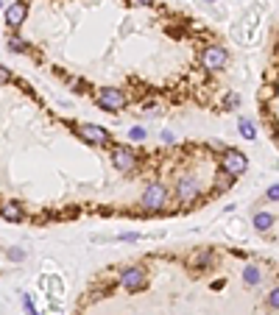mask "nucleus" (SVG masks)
Listing matches in <instances>:
<instances>
[{
    "label": "nucleus",
    "instance_id": "f257e3e1",
    "mask_svg": "<svg viewBox=\"0 0 279 315\" xmlns=\"http://www.w3.org/2000/svg\"><path fill=\"white\" fill-rule=\"evenodd\" d=\"M257 25H260V11L254 8V11H249V14L232 28V36H235L240 45H251L254 42V36H257Z\"/></svg>",
    "mask_w": 279,
    "mask_h": 315
},
{
    "label": "nucleus",
    "instance_id": "f03ea898",
    "mask_svg": "<svg viewBox=\"0 0 279 315\" xmlns=\"http://www.w3.org/2000/svg\"><path fill=\"white\" fill-rule=\"evenodd\" d=\"M167 204V190L162 184H148L145 193H142V210L145 212H159L162 207Z\"/></svg>",
    "mask_w": 279,
    "mask_h": 315
},
{
    "label": "nucleus",
    "instance_id": "7ed1b4c3",
    "mask_svg": "<svg viewBox=\"0 0 279 315\" xmlns=\"http://www.w3.org/2000/svg\"><path fill=\"white\" fill-rule=\"evenodd\" d=\"M98 106H101L104 112L118 114L120 109L126 106V95H123V90H115V87H106V90H101V92H98Z\"/></svg>",
    "mask_w": 279,
    "mask_h": 315
},
{
    "label": "nucleus",
    "instance_id": "20e7f679",
    "mask_svg": "<svg viewBox=\"0 0 279 315\" xmlns=\"http://www.w3.org/2000/svg\"><path fill=\"white\" fill-rule=\"evenodd\" d=\"M221 168H223V170H229V173L237 179V176H243L246 170H249V159H246V154H240V151L229 148V151H223Z\"/></svg>",
    "mask_w": 279,
    "mask_h": 315
},
{
    "label": "nucleus",
    "instance_id": "39448f33",
    "mask_svg": "<svg viewBox=\"0 0 279 315\" xmlns=\"http://www.w3.org/2000/svg\"><path fill=\"white\" fill-rule=\"evenodd\" d=\"M198 196H201V184H198L195 176H181L179 182H176V198H179L181 204L195 201Z\"/></svg>",
    "mask_w": 279,
    "mask_h": 315
},
{
    "label": "nucleus",
    "instance_id": "423d86ee",
    "mask_svg": "<svg viewBox=\"0 0 279 315\" xmlns=\"http://www.w3.org/2000/svg\"><path fill=\"white\" fill-rule=\"evenodd\" d=\"M226 62H229V53H226V48H221V45H209V48H204L201 64L207 67V70H223V67H226Z\"/></svg>",
    "mask_w": 279,
    "mask_h": 315
},
{
    "label": "nucleus",
    "instance_id": "0eeeda50",
    "mask_svg": "<svg viewBox=\"0 0 279 315\" xmlns=\"http://www.w3.org/2000/svg\"><path fill=\"white\" fill-rule=\"evenodd\" d=\"M145 271L142 268H126L123 273H120V285L129 290V293H140V290H145Z\"/></svg>",
    "mask_w": 279,
    "mask_h": 315
},
{
    "label": "nucleus",
    "instance_id": "6e6552de",
    "mask_svg": "<svg viewBox=\"0 0 279 315\" xmlns=\"http://www.w3.org/2000/svg\"><path fill=\"white\" fill-rule=\"evenodd\" d=\"M78 134H81V140H87L90 145H106L109 142V131L95 123H81L78 126Z\"/></svg>",
    "mask_w": 279,
    "mask_h": 315
},
{
    "label": "nucleus",
    "instance_id": "1a4fd4ad",
    "mask_svg": "<svg viewBox=\"0 0 279 315\" xmlns=\"http://www.w3.org/2000/svg\"><path fill=\"white\" fill-rule=\"evenodd\" d=\"M112 165L118 170H132L134 165H137V156H134L132 148L118 145V148H112Z\"/></svg>",
    "mask_w": 279,
    "mask_h": 315
},
{
    "label": "nucleus",
    "instance_id": "9d476101",
    "mask_svg": "<svg viewBox=\"0 0 279 315\" xmlns=\"http://www.w3.org/2000/svg\"><path fill=\"white\" fill-rule=\"evenodd\" d=\"M25 14H28V3L25 0H17V3H11V6L6 8V25H11V28H17V25H22L25 22Z\"/></svg>",
    "mask_w": 279,
    "mask_h": 315
},
{
    "label": "nucleus",
    "instance_id": "9b49d317",
    "mask_svg": "<svg viewBox=\"0 0 279 315\" xmlns=\"http://www.w3.org/2000/svg\"><path fill=\"white\" fill-rule=\"evenodd\" d=\"M232 184H235V176L229 173V170H218V176H215V190L218 193H223V190H229Z\"/></svg>",
    "mask_w": 279,
    "mask_h": 315
},
{
    "label": "nucleus",
    "instance_id": "f8f14e48",
    "mask_svg": "<svg viewBox=\"0 0 279 315\" xmlns=\"http://www.w3.org/2000/svg\"><path fill=\"white\" fill-rule=\"evenodd\" d=\"M3 220L20 223V220H22V210L17 207V204H6V207H3Z\"/></svg>",
    "mask_w": 279,
    "mask_h": 315
},
{
    "label": "nucleus",
    "instance_id": "ddd939ff",
    "mask_svg": "<svg viewBox=\"0 0 279 315\" xmlns=\"http://www.w3.org/2000/svg\"><path fill=\"white\" fill-rule=\"evenodd\" d=\"M254 226H257L260 231H268L274 226V215H268V212H257V215H254Z\"/></svg>",
    "mask_w": 279,
    "mask_h": 315
},
{
    "label": "nucleus",
    "instance_id": "4468645a",
    "mask_svg": "<svg viewBox=\"0 0 279 315\" xmlns=\"http://www.w3.org/2000/svg\"><path fill=\"white\" fill-rule=\"evenodd\" d=\"M243 282H246V285H251V287H254V285L260 282V271H257L254 265H246V268H243Z\"/></svg>",
    "mask_w": 279,
    "mask_h": 315
},
{
    "label": "nucleus",
    "instance_id": "2eb2a0df",
    "mask_svg": "<svg viewBox=\"0 0 279 315\" xmlns=\"http://www.w3.org/2000/svg\"><path fill=\"white\" fill-rule=\"evenodd\" d=\"M240 134H243L246 140H254V137H257V131H254V126H251L249 120H240Z\"/></svg>",
    "mask_w": 279,
    "mask_h": 315
},
{
    "label": "nucleus",
    "instance_id": "dca6fc26",
    "mask_svg": "<svg viewBox=\"0 0 279 315\" xmlns=\"http://www.w3.org/2000/svg\"><path fill=\"white\" fill-rule=\"evenodd\" d=\"M209 259H212V251H201V254H195V257H193V265L195 268H204Z\"/></svg>",
    "mask_w": 279,
    "mask_h": 315
},
{
    "label": "nucleus",
    "instance_id": "f3484780",
    "mask_svg": "<svg viewBox=\"0 0 279 315\" xmlns=\"http://www.w3.org/2000/svg\"><path fill=\"white\" fill-rule=\"evenodd\" d=\"M8 50H14V53H22V50H25V42H22L20 36H11V39H8Z\"/></svg>",
    "mask_w": 279,
    "mask_h": 315
},
{
    "label": "nucleus",
    "instance_id": "a211bd4d",
    "mask_svg": "<svg viewBox=\"0 0 279 315\" xmlns=\"http://www.w3.org/2000/svg\"><path fill=\"white\" fill-rule=\"evenodd\" d=\"M268 304H271L274 310H279V287H274L271 296H268Z\"/></svg>",
    "mask_w": 279,
    "mask_h": 315
},
{
    "label": "nucleus",
    "instance_id": "6ab92c4d",
    "mask_svg": "<svg viewBox=\"0 0 279 315\" xmlns=\"http://www.w3.org/2000/svg\"><path fill=\"white\" fill-rule=\"evenodd\" d=\"M129 137L132 140H145V128H140V126H134L132 131H129Z\"/></svg>",
    "mask_w": 279,
    "mask_h": 315
},
{
    "label": "nucleus",
    "instance_id": "aec40b11",
    "mask_svg": "<svg viewBox=\"0 0 279 315\" xmlns=\"http://www.w3.org/2000/svg\"><path fill=\"white\" fill-rule=\"evenodd\" d=\"M265 198H268V201H279V184H274V187H268V193H265Z\"/></svg>",
    "mask_w": 279,
    "mask_h": 315
},
{
    "label": "nucleus",
    "instance_id": "412c9836",
    "mask_svg": "<svg viewBox=\"0 0 279 315\" xmlns=\"http://www.w3.org/2000/svg\"><path fill=\"white\" fill-rule=\"evenodd\" d=\"M22 257H25L22 248H11V251H8V259H22Z\"/></svg>",
    "mask_w": 279,
    "mask_h": 315
},
{
    "label": "nucleus",
    "instance_id": "4be33fe9",
    "mask_svg": "<svg viewBox=\"0 0 279 315\" xmlns=\"http://www.w3.org/2000/svg\"><path fill=\"white\" fill-rule=\"evenodd\" d=\"M240 104V98H237L235 92H232V95H226V106H237Z\"/></svg>",
    "mask_w": 279,
    "mask_h": 315
},
{
    "label": "nucleus",
    "instance_id": "5701e85b",
    "mask_svg": "<svg viewBox=\"0 0 279 315\" xmlns=\"http://www.w3.org/2000/svg\"><path fill=\"white\" fill-rule=\"evenodd\" d=\"M120 240H140V234H134V231H126V234H120Z\"/></svg>",
    "mask_w": 279,
    "mask_h": 315
},
{
    "label": "nucleus",
    "instance_id": "b1692460",
    "mask_svg": "<svg viewBox=\"0 0 279 315\" xmlns=\"http://www.w3.org/2000/svg\"><path fill=\"white\" fill-rule=\"evenodd\" d=\"M162 142H173V134H170V131H162Z\"/></svg>",
    "mask_w": 279,
    "mask_h": 315
},
{
    "label": "nucleus",
    "instance_id": "393cba45",
    "mask_svg": "<svg viewBox=\"0 0 279 315\" xmlns=\"http://www.w3.org/2000/svg\"><path fill=\"white\" fill-rule=\"evenodd\" d=\"M132 3H134V6H151L153 0H132Z\"/></svg>",
    "mask_w": 279,
    "mask_h": 315
}]
</instances>
